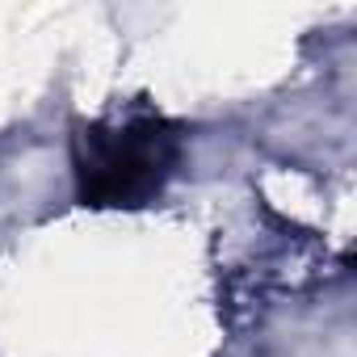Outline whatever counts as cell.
Returning <instances> with one entry per match:
<instances>
[{"mask_svg": "<svg viewBox=\"0 0 357 357\" xmlns=\"http://www.w3.org/2000/svg\"><path fill=\"white\" fill-rule=\"evenodd\" d=\"M176 164H181V126L143 105L84 122L72 135V176L80 206H147L172 181Z\"/></svg>", "mask_w": 357, "mask_h": 357, "instance_id": "obj_1", "label": "cell"}]
</instances>
